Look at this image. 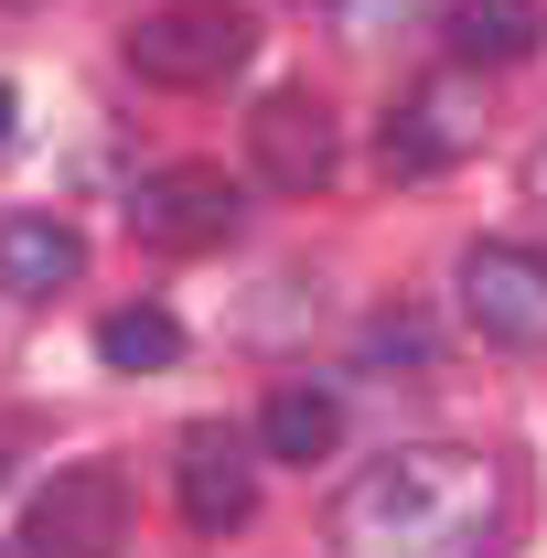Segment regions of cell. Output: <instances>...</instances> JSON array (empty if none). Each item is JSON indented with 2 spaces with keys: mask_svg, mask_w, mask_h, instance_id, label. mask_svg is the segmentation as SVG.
I'll list each match as a JSON object with an SVG mask.
<instances>
[{
  "mask_svg": "<svg viewBox=\"0 0 547 558\" xmlns=\"http://www.w3.org/2000/svg\"><path fill=\"white\" fill-rule=\"evenodd\" d=\"M505 548V473L451 440L376 451L333 505V558H494Z\"/></svg>",
  "mask_w": 547,
  "mask_h": 558,
  "instance_id": "6da1fadb",
  "label": "cell"
},
{
  "mask_svg": "<svg viewBox=\"0 0 547 558\" xmlns=\"http://www.w3.org/2000/svg\"><path fill=\"white\" fill-rule=\"evenodd\" d=\"M258 54V11L247 0H161L130 22V75L139 86H226V75Z\"/></svg>",
  "mask_w": 547,
  "mask_h": 558,
  "instance_id": "7a4b0ae2",
  "label": "cell"
},
{
  "mask_svg": "<svg viewBox=\"0 0 547 558\" xmlns=\"http://www.w3.org/2000/svg\"><path fill=\"white\" fill-rule=\"evenodd\" d=\"M130 548V484L108 462H65L22 505V558H119Z\"/></svg>",
  "mask_w": 547,
  "mask_h": 558,
  "instance_id": "3957f363",
  "label": "cell"
},
{
  "mask_svg": "<svg viewBox=\"0 0 547 558\" xmlns=\"http://www.w3.org/2000/svg\"><path fill=\"white\" fill-rule=\"evenodd\" d=\"M473 150H483V86L462 65L418 75L409 97L387 108V172H398V183H429V172H451V161H473Z\"/></svg>",
  "mask_w": 547,
  "mask_h": 558,
  "instance_id": "277c9868",
  "label": "cell"
},
{
  "mask_svg": "<svg viewBox=\"0 0 547 558\" xmlns=\"http://www.w3.org/2000/svg\"><path fill=\"white\" fill-rule=\"evenodd\" d=\"M462 312H473L483 344L537 354L547 344V258L515 247V236H473V247H462Z\"/></svg>",
  "mask_w": 547,
  "mask_h": 558,
  "instance_id": "5b68a950",
  "label": "cell"
},
{
  "mask_svg": "<svg viewBox=\"0 0 547 558\" xmlns=\"http://www.w3.org/2000/svg\"><path fill=\"white\" fill-rule=\"evenodd\" d=\"M333 161H343V130H333V108H323L312 86H269V97L247 108V172H258V183L323 194Z\"/></svg>",
  "mask_w": 547,
  "mask_h": 558,
  "instance_id": "8992f818",
  "label": "cell"
},
{
  "mask_svg": "<svg viewBox=\"0 0 547 558\" xmlns=\"http://www.w3.org/2000/svg\"><path fill=\"white\" fill-rule=\"evenodd\" d=\"M130 226L150 247H226V236L247 226V194H236V172H215V161H172V172H139L130 183Z\"/></svg>",
  "mask_w": 547,
  "mask_h": 558,
  "instance_id": "52a82bcc",
  "label": "cell"
},
{
  "mask_svg": "<svg viewBox=\"0 0 547 558\" xmlns=\"http://www.w3.org/2000/svg\"><path fill=\"white\" fill-rule=\"evenodd\" d=\"M172 505H183V526H205V537H236L247 515H258V451L236 440V429H183L172 440Z\"/></svg>",
  "mask_w": 547,
  "mask_h": 558,
  "instance_id": "ba28073f",
  "label": "cell"
},
{
  "mask_svg": "<svg viewBox=\"0 0 547 558\" xmlns=\"http://www.w3.org/2000/svg\"><path fill=\"white\" fill-rule=\"evenodd\" d=\"M86 247H75L65 215H0V290L11 301H65Z\"/></svg>",
  "mask_w": 547,
  "mask_h": 558,
  "instance_id": "9c48e42d",
  "label": "cell"
},
{
  "mask_svg": "<svg viewBox=\"0 0 547 558\" xmlns=\"http://www.w3.org/2000/svg\"><path fill=\"white\" fill-rule=\"evenodd\" d=\"M547 44V11L537 0H451V65L494 75V65H526Z\"/></svg>",
  "mask_w": 547,
  "mask_h": 558,
  "instance_id": "30bf717a",
  "label": "cell"
},
{
  "mask_svg": "<svg viewBox=\"0 0 547 558\" xmlns=\"http://www.w3.org/2000/svg\"><path fill=\"white\" fill-rule=\"evenodd\" d=\"M333 440H343L333 387H279L269 409H258V451H269V462H323Z\"/></svg>",
  "mask_w": 547,
  "mask_h": 558,
  "instance_id": "8fae6325",
  "label": "cell"
},
{
  "mask_svg": "<svg viewBox=\"0 0 547 558\" xmlns=\"http://www.w3.org/2000/svg\"><path fill=\"white\" fill-rule=\"evenodd\" d=\"M97 354H108L119 376H161V365H183V323H172L161 301H130V312L97 323Z\"/></svg>",
  "mask_w": 547,
  "mask_h": 558,
  "instance_id": "7c38bea8",
  "label": "cell"
},
{
  "mask_svg": "<svg viewBox=\"0 0 547 558\" xmlns=\"http://www.w3.org/2000/svg\"><path fill=\"white\" fill-rule=\"evenodd\" d=\"M365 365H418V323H409V312H398V323H376V333H365Z\"/></svg>",
  "mask_w": 547,
  "mask_h": 558,
  "instance_id": "4fadbf2b",
  "label": "cell"
},
{
  "mask_svg": "<svg viewBox=\"0 0 547 558\" xmlns=\"http://www.w3.org/2000/svg\"><path fill=\"white\" fill-rule=\"evenodd\" d=\"M526 194H537V205H547V140H537V150H526Z\"/></svg>",
  "mask_w": 547,
  "mask_h": 558,
  "instance_id": "5bb4252c",
  "label": "cell"
},
{
  "mask_svg": "<svg viewBox=\"0 0 547 558\" xmlns=\"http://www.w3.org/2000/svg\"><path fill=\"white\" fill-rule=\"evenodd\" d=\"M0 140H11V86H0Z\"/></svg>",
  "mask_w": 547,
  "mask_h": 558,
  "instance_id": "9a60e30c",
  "label": "cell"
},
{
  "mask_svg": "<svg viewBox=\"0 0 547 558\" xmlns=\"http://www.w3.org/2000/svg\"><path fill=\"white\" fill-rule=\"evenodd\" d=\"M0 473H11V429H0Z\"/></svg>",
  "mask_w": 547,
  "mask_h": 558,
  "instance_id": "2e32d148",
  "label": "cell"
},
{
  "mask_svg": "<svg viewBox=\"0 0 547 558\" xmlns=\"http://www.w3.org/2000/svg\"><path fill=\"white\" fill-rule=\"evenodd\" d=\"M11 11H33V0H11Z\"/></svg>",
  "mask_w": 547,
  "mask_h": 558,
  "instance_id": "e0dca14e",
  "label": "cell"
}]
</instances>
